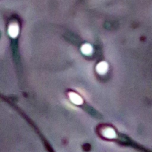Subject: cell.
I'll return each mask as SVG.
<instances>
[{
	"label": "cell",
	"instance_id": "cell-4",
	"mask_svg": "<svg viewBox=\"0 0 152 152\" xmlns=\"http://www.w3.org/2000/svg\"><path fill=\"white\" fill-rule=\"evenodd\" d=\"M103 136L105 137L106 138L108 139H113L116 137L115 131L111 128H107V129H104L103 131Z\"/></svg>",
	"mask_w": 152,
	"mask_h": 152
},
{
	"label": "cell",
	"instance_id": "cell-2",
	"mask_svg": "<svg viewBox=\"0 0 152 152\" xmlns=\"http://www.w3.org/2000/svg\"><path fill=\"white\" fill-rule=\"evenodd\" d=\"M8 33L9 35L13 38L17 37L18 34H19V26L17 24H11L8 28Z\"/></svg>",
	"mask_w": 152,
	"mask_h": 152
},
{
	"label": "cell",
	"instance_id": "cell-5",
	"mask_svg": "<svg viewBox=\"0 0 152 152\" xmlns=\"http://www.w3.org/2000/svg\"><path fill=\"white\" fill-rule=\"evenodd\" d=\"M81 50H82V52L86 55H89L93 52V48H92L91 45L89 44L83 45Z\"/></svg>",
	"mask_w": 152,
	"mask_h": 152
},
{
	"label": "cell",
	"instance_id": "cell-1",
	"mask_svg": "<svg viewBox=\"0 0 152 152\" xmlns=\"http://www.w3.org/2000/svg\"><path fill=\"white\" fill-rule=\"evenodd\" d=\"M68 95H69L70 99H71L73 103L76 104V105H81V104H83V100L80 95L74 93V92H70Z\"/></svg>",
	"mask_w": 152,
	"mask_h": 152
},
{
	"label": "cell",
	"instance_id": "cell-3",
	"mask_svg": "<svg viewBox=\"0 0 152 152\" xmlns=\"http://www.w3.org/2000/svg\"><path fill=\"white\" fill-rule=\"evenodd\" d=\"M108 68V65L107 64V62H101L100 63H99L96 66V71L99 74H104L107 72Z\"/></svg>",
	"mask_w": 152,
	"mask_h": 152
}]
</instances>
